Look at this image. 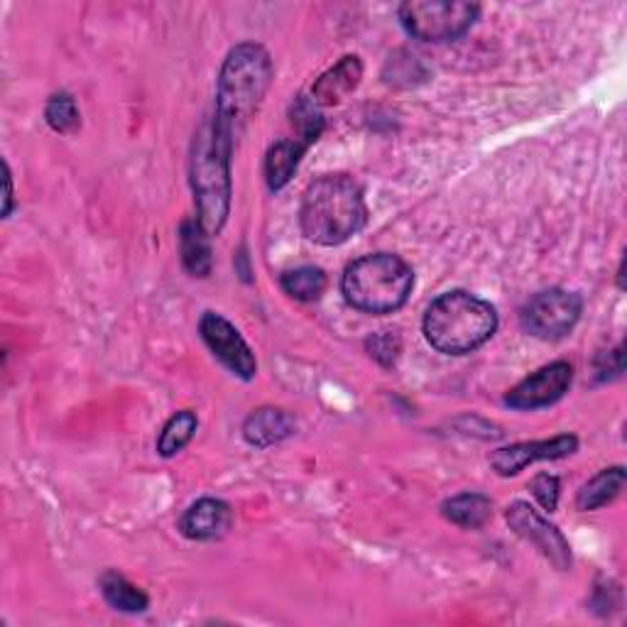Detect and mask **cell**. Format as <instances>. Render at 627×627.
I'll list each match as a JSON object with an SVG mask.
<instances>
[{
	"label": "cell",
	"mask_w": 627,
	"mask_h": 627,
	"mask_svg": "<svg viewBox=\"0 0 627 627\" xmlns=\"http://www.w3.org/2000/svg\"><path fill=\"white\" fill-rule=\"evenodd\" d=\"M441 515L449 519V523L459 525L463 529H478L491 519L493 503L491 497H485L481 493H463L451 497V501H446L441 505Z\"/></svg>",
	"instance_id": "obj_18"
},
{
	"label": "cell",
	"mask_w": 627,
	"mask_h": 627,
	"mask_svg": "<svg viewBox=\"0 0 627 627\" xmlns=\"http://www.w3.org/2000/svg\"><path fill=\"white\" fill-rule=\"evenodd\" d=\"M368 223L363 189L348 175H324L306 187L300 206L302 233L316 246H342Z\"/></svg>",
	"instance_id": "obj_1"
},
{
	"label": "cell",
	"mask_w": 627,
	"mask_h": 627,
	"mask_svg": "<svg viewBox=\"0 0 627 627\" xmlns=\"http://www.w3.org/2000/svg\"><path fill=\"white\" fill-rule=\"evenodd\" d=\"M199 334L204 338L211 354H214L233 376H238L240 380H253L255 373H258V363H255L250 346L226 316L206 312L199 322Z\"/></svg>",
	"instance_id": "obj_8"
},
{
	"label": "cell",
	"mask_w": 627,
	"mask_h": 627,
	"mask_svg": "<svg viewBox=\"0 0 627 627\" xmlns=\"http://www.w3.org/2000/svg\"><path fill=\"white\" fill-rule=\"evenodd\" d=\"M197 427H199V419L191 410H182V412H177L175 417H169V422L165 424L163 432H159V439H157L159 456H165V459H169V456H177L191 441V437H194Z\"/></svg>",
	"instance_id": "obj_21"
},
{
	"label": "cell",
	"mask_w": 627,
	"mask_h": 627,
	"mask_svg": "<svg viewBox=\"0 0 627 627\" xmlns=\"http://www.w3.org/2000/svg\"><path fill=\"white\" fill-rule=\"evenodd\" d=\"M99 586L105 603L121 613H145L150 605V598L119 571H105L99 579Z\"/></svg>",
	"instance_id": "obj_19"
},
{
	"label": "cell",
	"mask_w": 627,
	"mask_h": 627,
	"mask_svg": "<svg viewBox=\"0 0 627 627\" xmlns=\"http://www.w3.org/2000/svg\"><path fill=\"white\" fill-rule=\"evenodd\" d=\"M275 77L268 49L243 42L228 52L216 81V121L236 137L258 111Z\"/></svg>",
	"instance_id": "obj_3"
},
{
	"label": "cell",
	"mask_w": 627,
	"mask_h": 627,
	"mask_svg": "<svg viewBox=\"0 0 627 627\" xmlns=\"http://www.w3.org/2000/svg\"><path fill=\"white\" fill-rule=\"evenodd\" d=\"M10 211H13V175L5 165V216H10Z\"/></svg>",
	"instance_id": "obj_27"
},
{
	"label": "cell",
	"mask_w": 627,
	"mask_h": 627,
	"mask_svg": "<svg viewBox=\"0 0 627 627\" xmlns=\"http://www.w3.org/2000/svg\"><path fill=\"white\" fill-rule=\"evenodd\" d=\"M45 121L52 131H57L61 135L77 133L81 125V113L77 101H74L69 93H55L45 105Z\"/></svg>",
	"instance_id": "obj_23"
},
{
	"label": "cell",
	"mask_w": 627,
	"mask_h": 627,
	"mask_svg": "<svg viewBox=\"0 0 627 627\" xmlns=\"http://www.w3.org/2000/svg\"><path fill=\"white\" fill-rule=\"evenodd\" d=\"M368 348H370V356L378 358L382 366H390L400 354V338L392 336L390 332H382V334L370 338Z\"/></svg>",
	"instance_id": "obj_25"
},
{
	"label": "cell",
	"mask_w": 627,
	"mask_h": 627,
	"mask_svg": "<svg viewBox=\"0 0 627 627\" xmlns=\"http://www.w3.org/2000/svg\"><path fill=\"white\" fill-rule=\"evenodd\" d=\"M280 284L284 294H290L296 302H316L326 290V275L314 265H302V268L287 270Z\"/></svg>",
	"instance_id": "obj_20"
},
{
	"label": "cell",
	"mask_w": 627,
	"mask_h": 627,
	"mask_svg": "<svg viewBox=\"0 0 627 627\" xmlns=\"http://www.w3.org/2000/svg\"><path fill=\"white\" fill-rule=\"evenodd\" d=\"M360 79H363V64H360L356 55H346L336 67L324 71L322 77L314 81L312 101L318 109H322V105L342 103L350 91L358 89Z\"/></svg>",
	"instance_id": "obj_13"
},
{
	"label": "cell",
	"mask_w": 627,
	"mask_h": 627,
	"mask_svg": "<svg viewBox=\"0 0 627 627\" xmlns=\"http://www.w3.org/2000/svg\"><path fill=\"white\" fill-rule=\"evenodd\" d=\"M573 380V368L567 360H557L539 368L537 373L525 378L523 382L507 392L505 405L513 410H539L549 407L567 395Z\"/></svg>",
	"instance_id": "obj_10"
},
{
	"label": "cell",
	"mask_w": 627,
	"mask_h": 627,
	"mask_svg": "<svg viewBox=\"0 0 627 627\" xmlns=\"http://www.w3.org/2000/svg\"><path fill=\"white\" fill-rule=\"evenodd\" d=\"M583 302L576 292L569 290H545L535 294L523 310L525 332L541 338V342H559L573 332L579 324Z\"/></svg>",
	"instance_id": "obj_7"
},
{
	"label": "cell",
	"mask_w": 627,
	"mask_h": 627,
	"mask_svg": "<svg viewBox=\"0 0 627 627\" xmlns=\"http://www.w3.org/2000/svg\"><path fill=\"white\" fill-rule=\"evenodd\" d=\"M398 15L414 40L441 45L466 35L481 15V5L463 0H410L400 5Z\"/></svg>",
	"instance_id": "obj_6"
},
{
	"label": "cell",
	"mask_w": 627,
	"mask_h": 627,
	"mask_svg": "<svg viewBox=\"0 0 627 627\" xmlns=\"http://www.w3.org/2000/svg\"><path fill=\"white\" fill-rule=\"evenodd\" d=\"M292 434V419L287 417L282 410L275 407H262L258 412H253L250 417L243 424V437L253 446H272L282 441L284 437Z\"/></svg>",
	"instance_id": "obj_15"
},
{
	"label": "cell",
	"mask_w": 627,
	"mask_h": 627,
	"mask_svg": "<svg viewBox=\"0 0 627 627\" xmlns=\"http://www.w3.org/2000/svg\"><path fill=\"white\" fill-rule=\"evenodd\" d=\"M290 121L294 127L292 137H296L306 147H312L324 131V119L318 113V105L312 101V96H296L290 109Z\"/></svg>",
	"instance_id": "obj_22"
},
{
	"label": "cell",
	"mask_w": 627,
	"mask_h": 627,
	"mask_svg": "<svg viewBox=\"0 0 627 627\" xmlns=\"http://www.w3.org/2000/svg\"><path fill=\"white\" fill-rule=\"evenodd\" d=\"M505 517H507V525L515 529V535L529 541V545H535L559 571L571 569L569 541L555 525L547 523V519L541 517L533 505L523 503V501L513 503L507 507Z\"/></svg>",
	"instance_id": "obj_9"
},
{
	"label": "cell",
	"mask_w": 627,
	"mask_h": 627,
	"mask_svg": "<svg viewBox=\"0 0 627 627\" xmlns=\"http://www.w3.org/2000/svg\"><path fill=\"white\" fill-rule=\"evenodd\" d=\"M233 141L226 125L204 121L191 145V189L197 199V221L209 236H219L231 211V153Z\"/></svg>",
	"instance_id": "obj_2"
},
{
	"label": "cell",
	"mask_w": 627,
	"mask_h": 627,
	"mask_svg": "<svg viewBox=\"0 0 627 627\" xmlns=\"http://www.w3.org/2000/svg\"><path fill=\"white\" fill-rule=\"evenodd\" d=\"M424 336L446 356H466L491 342L497 328V314L491 302L466 290L444 292L424 314Z\"/></svg>",
	"instance_id": "obj_4"
},
{
	"label": "cell",
	"mask_w": 627,
	"mask_h": 627,
	"mask_svg": "<svg viewBox=\"0 0 627 627\" xmlns=\"http://www.w3.org/2000/svg\"><path fill=\"white\" fill-rule=\"evenodd\" d=\"M625 488V469L623 466H613V469H603L598 475H593L589 483L581 485L576 495V507L583 513L598 510L603 505L613 503L615 497L623 493Z\"/></svg>",
	"instance_id": "obj_17"
},
{
	"label": "cell",
	"mask_w": 627,
	"mask_h": 627,
	"mask_svg": "<svg viewBox=\"0 0 627 627\" xmlns=\"http://www.w3.org/2000/svg\"><path fill=\"white\" fill-rule=\"evenodd\" d=\"M414 287L410 265L392 253L363 255L346 268L342 292L346 302L366 314H392L407 304Z\"/></svg>",
	"instance_id": "obj_5"
},
{
	"label": "cell",
	"mask_w": 627,
	"mask_h": 627,
	"mask_svg": "<svg viewBox=\"0 0 627 627\" xmlns=\"http://www.w3.org/2000/svg\"><path fill=\"white\" fill-rule=\"evenodd\" d=\"M529 491H533V495L537 497L541 510L555 513L559 505V478L557 475H551V473L535 475L533 483H529Z\"/></svg>",
	"instance_id": "obj_24"
},
{
	"label": "cell",
	"mask_w": 627,
	"mask_h": 627,
	"mask_svg": "<svg viewBox=\"0 0 627 627\" xmlns=\"http://www.w3.org/2000/svg\"><path fill=\"white\" fill-rule=\"evenodd\" d=\"M209 233L201 228L197 219H189L179 228V248H182V262L191 278H206L211 272V246Z\"/></svg>",
	"instance_id": "obj_16"
},
{
	"label": "cell",
	"mask_w": 627,
	"mask_h": 627,
	"mask_svg": "<svg viewBox=\"0 0 627 627\" xmlns=\"http://www.w3.org/2000/svg\"><path fill=\"white\" fill-rule=\"evenodd\" d=\"M233 525L231 507L216 497H201L179 519V529L187 539L211 541L221 539Z\"/></svg>",
	"instance_id": "obj_12"
},
{
	"label": "cell",
	"mask_w": 627,
	"mask_h": 627,
	"mask_svg": "<svg viewBox=\"0 0 627 627\" xmlns=\"http://www.w3.org/2000/svg\"><path fill=\"white\" fill-rule=\"evenodd\" d=\"M306 150H310V147L296 141V137H287V141H278L270 147L268 157H265V179H268V187L272 191L287 187Z\"/></svg>",
	"instance_id": "obj_14"
},
{
	"label": "cell",
	"mask_w": 627,
	"mask_h": 627,
	"mask_svg": "<svg viewBox=\"0 0 627 627\" xmlns=\"http://www.w3.org/2000/svg\"><path fill=\"white\" fill-rule=\"evenodd\" d=\"M576 449H579V439L573 437V434H561V437L545 441H519L513 446H505V449H497L491 456V463L497 475L507 478L525 471L529 463L567 459V456H571Z\"/></svg>",
	"instance_id": "obj_11"
},
{
	"label": "cell",
	"mask_w": 627,
	"mask_h": 627,
	"mask_svg": "<svg viewBox=\"0 0 627 627\" xmlns=\"http://www.w3.org/2000/svg\"><path fill=\"white\" fill-rule=\"evenodd\" d=\"M596 373H598V380H608L613 376L623 373V348L620 346L611 350V354H603L596 360Z\"/></svg>",
	"instance_id": "obj_26"
}]
</instances>
